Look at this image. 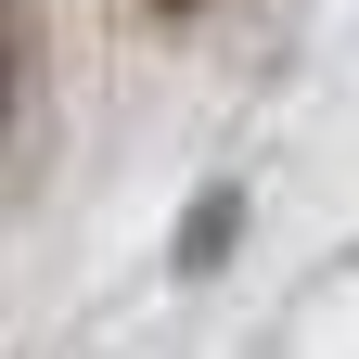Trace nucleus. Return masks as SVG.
Returning a JSON list of instances; mask_svg holds the SVG:
<instances>
[{
	"mask_svg": "<svg viewBox=\"0 0 359 359\" xmlns=\"http://www.w3.org/2000/svg\"><path fill=\"white\" fill-rule=\"evenodd\" d=\"M231 244H244V193L218 180V193H193V218H180V283H205Z\"/></svg>",
	"mask_w": 359,
	"mask_h": 359,
	"instance_id": "nucleus-1",
	"label": "nucleus"
}]
</instances>
